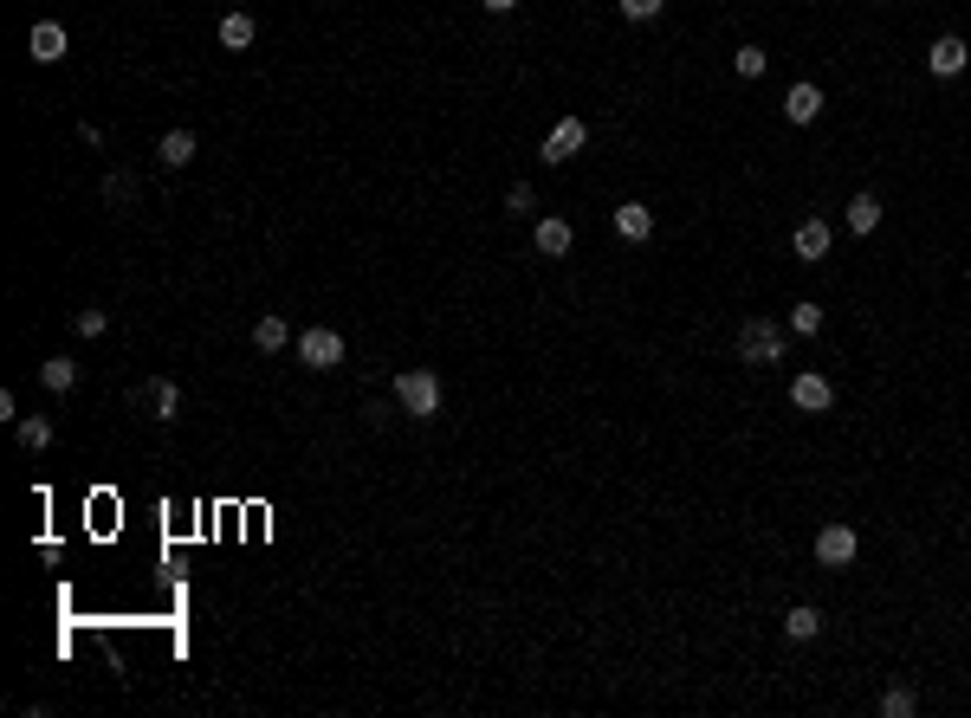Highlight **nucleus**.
<instances>
[{
	"label": "nucleus",
	"instance_id": "obj_18",
	"mask_svg": "<svg viewBox=\"0 0 971 718\" xmlns=\"http://www.w3.org/2000/svg\"><path fill=\"white\" fill-rule=\"evenodd\" d=\"M784 634H790V641H816V634H823V615H816L810 602H803V609H790V615H784Z\"/></svg>",
	"mask_w": 971,
	"mask_h": 718
},
{
	"label": "nucleus",
	"instance_id": "obj_22",
	"mask_svg": "<svg viewBox=\"0 0 971 718\" xmlns=\"http://www.w3.org/2000/svg\"><path fill=\"white\" fill-rule=\"evenodd\" d=\"M881 712H887V718H913V712H920V693H907V686H894V693L881 699Z\"/></svg>",
	"mask_w": 971,
	"mask_h": 718
},
{
	"label": "nucleus",
	"instance_id": "obj_24",
	"mask_svg": "<svg viewBox=\"0 0 971 718\" xmlns=\"http://www.w3.org/2000/svg\"><path fill=\"white\" fill-rule=\"evenodd\" d=\"M667 0H622V20H661Z\"/></svg>",
	"mask_w": 971,
	"mask_h": 718
},
{
	"label": "nucleus",
	"instance_id": "obj_19",
	"mask_svg": "<svg viewBox=\"0 0 971 718\" xmlns=\"http://www.w3.org/2000/svg\"><path fill=\"white\" fill-rule=\"evenodd\" d=\"M20 447L26 453H46L52 447V421H46V414H26V421H20Z\"/></svg>",
	"mask_w": 971,
	"mask_h": 718
},
{
	"label": "nucleus",
	"instance_id": "obj_21",
	"mask_svg": "<svg viewBox=\"0 0 971 718\" xmlns=\"http://www.w3.org/2000/svg\"><path fill=\"white\" fill-rule=\"evenodd\" d=\"M732 72L738 78H764V46H738L732 52Z\"/></svg>",
	"mask_w": 971,
	"mask_h": 718
},
{
	"label": "nucleus",
	"instance_id": "obj_16",
	"mask_svg": "<svg viewBox=\"0 0 971 718\" xmlns=\"http://www.w3.org/2000/svg\"><path fill=\"white\" fill-rule=\"evenodd\" d=\"M39 382H46L52 395H65L78 382V363H72V356H46V363H39Z\"/></svg>",
	"mask_w": 971,
	"mask_h": 718
},
{
	"label": "nucleus",
	"instance_id": "obj_23",
	"mask_svg": "<svg viewBox=\"0 0 971 718\" xmlns=\"http://www.w3.org/2000/svg\"><path fill=\"white\" fill-rule=\"evenodd\" d=\"M790 330H797V337H816V330H823V311H816V305H797V311H790Z\"/></svg>",
	"mask_w": 971,
	"mask_h": 718
},
{
	"label": "nucleus",
	"instance_id": "obj_12",
	"mask_svg": "<svg viewBox=\"0 0 971 718\" xmlns=\"http://www.w3.org/2000/svg\"><path fill=\"white\" fill-rule=\"evenodd\" d=\"M615 233H622V240H648V233H654V214L641 201H622V207H615Z\"/></svg>",
	"mask_w": 971,
	"mask_h": 718
},
{
	"label": "nucleus",
	"instance_id": "obj_3",
	"mask_svg": "<svg viewBox=\"0 0 971 718\" xmlns=\"http://www.w3.org/2000/svg\"><path fill=\"white\" fill-rule=\"evenodd\" d=\"M298 363L305 369H337L344 363V337H337V330H305V337H298Z\"/></svg>",
	"mask_w": 971,
	"mask_h": 718
},
{
	"label": "nucleus",
	"instance_id": "obj_4",
	"mask_svg": "<svg viewBox=\"0 0 971 718\" xmlns=\"http://www.w3.org/2000/svg\"><path fill=\"white\" fill-rule=\"evenodd\" d=\"M130 402H136V408H149V421H175V414H182V389H175L169 376H149L143 389L130 395Z\"/></svg>",
	"mask_w": 971,
	"mask_h": 718
},
{
	"label": "nucleus",
	"instance_id": "obj_20",
	"mask_svg": "<svg viewBox=\"0 0 971 718\" xmlns=\"http://www.w3.org/2000/svg\"><path fill=\"white\" fill-rule=\"evenodd\" d=\"M849 227L855 233H874V227H881V201H874V195H855L849 201Z\"/></svg>",
	"mask_w": 971,
	"mask_h": 718
},
{
	"label": "nucleus",
	"instance_id": "obj_14",
	"mask_svg": "<svg viewBox=\"0 0 971 718\" xmlns=\"http://www.w3.org/2000/svg\"><path fill=\"white\" fill-rule=\"evenodd\" d=\"M790 246H797V259H823L829 253V220H803Z\"/></svg>",
	"mask_w": 971,
	"mask_h": 718
},
{
	"label": "nucleus",
	"instance_id": "obj_6",
	"mask_svg": "<svg viewBox=\"0 0 971 718\" xmlns=\"http://www.w3.org/2000/svg\"><path fill=\"white\" fill-rule=\"evenodd\" d=\"M816 557H823L829 570L855 563V531H849V524H823V531H816Z\"/></svg>",
	"mask_w": 971,
	"mask_h": 718
},
{
	"label": "nucleus",
	"instance_id": "obj_13",
	"mask_svg": "<svg viewBox=\"0 0 971 718\" xmlns=\"http://www.w3.org/2000/svg\"><path fill=\"white\" fill-rule=\"evenodd\" d=\"M285 343H292V324H285V317H259V324H253V350H266V356H279L285 350Z\"/></svg>",
	"mask_w": 971,
	"mask_h": 718
},
{
	"label": "nucleus",
	"instance_id": "obj_27",
	"mask_svg": "<svg viewBox=\"0 0 971 718\" xmlns=\"http://www.w3.org/2000/svg\"><path fill=\"white\" fill-rule=\"evenodd\" d=\"M505 214H531V188H525V182H518L512 195H505Z\"/></svg>",
	"mask_w": 971,
	"mask_h": 718
},
{
	"label": "nucleus",
	"instance_id": "obj_25",
	"mask_svg": "<svg viewBox=\"0 0 971 718\" xmlns=\"http://www.w3.org/2000/svg\"><path fill=\"white\" fill-rule=\"evenodd\" d=\"M104 324H111L104 311H78V317H72V330H78V337H104Z\"/></svg>",
	"mask_w": 971,
	"mask_h": 718
},
{
	"label": "nucleus",
	"instance_id": "obj_11",
	"mask_svg": "<svg viewBox=\"0 0 971 718\" xmlns=\"http://www.w3.org/2000/svg\"><path fill=\"white\" fill-rule=\"evenodd\" d=\"M156 156H162V169H188L195 162V130H169L156 143Z\"/></svg>",
	"mask_w": 971,
	"mask_h": 718
},
{
	"label": "nucleus",
	"instance_id": "obj_28",
	"mask_svg": "<svg viewBox=\"0 0 971 718\" xmlns=\"http://www.w3.org/2000/svg\"><path fill=\"white\" fill-rule=\"evenodd\" d=\"M486 7H492V13H512V7H518V0H486Z\"/></svg>",
	"mask_w": 971,
	"mask_h": 718
},
{
	"label": "nucleus",
	"instance_id": "obj_9",
	"mask_svg": "<svg viewBox=\"0 0 971 718\" xmlns=\"http://www.w3.org/2000/svg\"><path fill=\"white\" fill-rule=\"evenodd\" d=\"M790 402H797L803 414H823L829 402H836V389H829V376H816V369H810V376L790 382Z\"/></svg>",
	"mask_w": 971,
	"mask_h": 718
},
{
	"label": "nucleus",
	"instance_id": "obj_7",
	"mask_svg": "<svg viewBox=\"0 0 971 718\" xmlns=\"http://www.w3.org/2000/svg\"><path fill=\"white\" fill-rule=\"evenodd\" d=\"M65 46H72V39H65V26H59V20H39L33 33H26V52H33L39 65H59V59H65Z\"/></svg>",
	"mask_w": 971,
	"mask_h": 718
},
{
	"label": "nucleus",
	"instance_id": "obj_5",
	"mask_svg": "<svg viewBox=\"0 0 971 718\" xmlns=\"http://www.w3.org/2000/svg\"><path fill=\"white\" fill-rule=\"evenodd\" d=\"M583 143H590V123H583V117H557V130L544 136V162H570Z\"/></svg>",
	"mask_w": 971,
	"mask_h": 718
},
{
	"label": "nucleus",
	"instance_id": "obj_2",
	"mask_svg": "<svg viewBox=\"0 0 971 718\" xmlns=\"http://www.w3.org/2000/svg\"><path fill=\"white\" fill-rule=\"evenodd\" d=\"M784 356V330L771 317H745L738 324V363H777Z\"/></svg>",
	"mask_w": 971,
	"mask_h": 718
},
{
	"label": "nucleus",
	"instance_id": "obj_17",
	"mask_svg": "<svg viewBox=\"0 0 971 718\" xmlns=\"http://www.w3.org/2000/svg\"><path fill=\"white\" fill-rule=\"evenodd\" d=\"M253 33H259L253 13H227V20H221V46L227 52H246V46H253Z\"/></svg>",
	"mask_w": 971,
	"mask_h": 718
},
{
	"label": "nucleus",
	"instance_id": "obj_15",
	"mask_svg": "<svg viewBox=\"0 0 971 718\" xmlns=\"http://www.w3.org/2000/svg\"><path fill=\"white\" fill-rule=\"evenodd\" d=\"M570 240H577V233H570V220H538V253L564 259V253H570Z\"/></svg>",
	"mask_w": 971,
	"mask_h": 718
},
{
	"label": "nucleus",
	"instance_id": "obj_10",
	"mask_svg": "<svg viewBox=\"0 0 971 718\" xmlns=\"http://www.w3.org/2000/svg\"><path fill=\"white\" fill-rule=\"evenodd\" d=\"M784 117H790V123H816V117H823V91H816V85H790Z\"/></svg>",
	"mask_w": 971,
	"mask_h": 718
},
{
	"label": "nucleus",
	"instance_id": "obj_1",
	"mask_svg": "<svg viewBox=\"0 0 971 718\" xmlns=\"http://www.w3.org/2000/svg\"><path fill=\"white\" fill-rule=\"evenodd\" d=\"M395 402H402L408 421H434L441 414V376L434 369H402L395 376Z\"/></svg>",
	"mask_w": 971,
	"mask_h": 718
},
{
	"label": "nucleus",
	"instance_id": "obj_26",
	"mask_svg": "<svg viewBox=\"0 0 971 718\" xmlns=\"http://www.w3.org/2000/svg\"><path fill=\"white\" fill-rule=\"evenodd\" d=\"M130 195H136V182H130V175H111V182H104V201H111V207H123Z\"/></svg>",
	"mask_w": 971,
	"mask_h": 718
},
{
	"label": "nucleus",
	"instance_id": "obj_8",
	"mask_svg": "<svg viewBox=\"0 0 971 718\" xmlns=\"http://www.w3.org/2000/svg\"><path fill=\"white\" fill-rule=\"evenodd\" d=\"M965 59H971V46L959 33H946V39H933V52H926V65H933L939 78H959L965 72Z\"/></svg>",
	"mask_w": 971,
	"mask_h": 718
}]
</instances>
